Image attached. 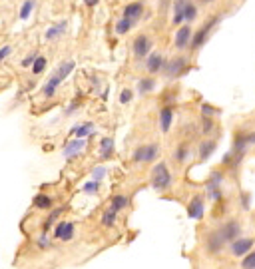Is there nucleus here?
I'll return each instance as SVG.
<instances>
[{
  "label": "nucleus",
  "instance_id": "nucleus-3",
  "mask_svg": "<svg viewBox=\"0 0 255 269\" xmlns=\"http://www.w3.org/2000/svg\"><path fill=\"white\" fill-rule=\"evenodd\" d=\"M158 158H160V144H142L132 154V160L136 164H154Z\"/></svg>",
  "mask_w": 255,
  "mask_h": 269
},
{
  "label": "nucleus",
  "instance_id": "nucleus-42",
  "mask_svg": "<svg viewBox=\"0 0 255 269\" xmlns=\"http://www.w3.org/2000/svg\"><path fill=\"white\" fill-rule=\"evenodd\" d=\"M10 52H12V46H2V48H0V62H2V60H6L8 56H10Z\"/></svg>",
  "mask_w": 255,
  "mask_h": 269
},
{
  "label": "nucleus",
  "instance_id": "nucleus-24",
  "mask_svg": "<svg viewBox=\"0 0 255 269\" xmlns=\"http://www.w3.org/2000/svg\"><path fill=\"white\" fill-rule=\"evenodd\" d=\"M156 86H158L156 78H152V76H146V78L138 80V94H140V96H146V94L154 92V90H156Z\"/></svg>",
  "mask_w": 255,
  "mask_h": 269
},
{
  "label": "nucleus",
  "instance_id": "nucleus-6",
  "mask_svg": "<svg viewBox=\"0 0 255 269\" xmlns=\"http://www.w3.org/2000/svg\"><path fill=\"white\" fill-rule=\"evenodd\" d=\"M188 68H190V66H188V58L176 56V58H172V60H166L162 74H164L168 80H174V78H180L182 74H186Z\"/></svg>",
  "mask_w": 255,
  "mask_h": 269
},
{
  "label": "nucleus",
  "instance_id": "nucleus-16",
  "mask_svg": "<svg viewBox=\"0 0 255 269\" xmlns=\"http://www.w3.org/2000/svg\"><path fill=\"white\" fill-rule=\"evenodd\" d=\"M144 10H146V6H144V2H130L126 8H124V18H130V20H134V22H138L142 16H144Z\"/></svg>",
  "mask_w": 255,
  "mask_h": 269
},
{
  "label": "nucleus",
  "instance_id": "nucleus-17",
  "mask_svg": "<svg viewBox=\"0 0 255 269\" xmlns=\"http://www.w3.org/2000/svg\"><path fill=\"white\" fill-rule=\"evenodd\" d=\"M215 148H217V142L215 140H203L201 144H199V148H197V156H199V160L201 162H205V160H209L211 158V154L215 152Z\"/></svg>",
  "mask_w": 255,
  "mask_h": 269
},
{
  "label": "nucleus",
  "instance_id": "nucleus-36",
  "mask_svg": "<svg viewBox=\"0 0 255 269\" xmlns=\"http://www.w3.org/2000/svg\"><path fill=\"white\" fill-rule=\"evenodd\" d=\"M92 180H96V182H102L106 176H108V170H106V166H96L94 170H92Z\"/></svg>",
  "mask_w": 255,
  "mask_h": 269
},
{
  "label": "nucleus",
  "instance_id": "nucleus-32",
  "mask_svg": "<svg viewBox=\"0 0 255 269\" xmlns=\"http://www.w3.org/2000/svg\"><path fill=\"white\" fill-rule=\"evenodd\" d=\"M193 20H197V6H195V2L188 0L186 12H184V22H193Z\"/></svg>",
  "mask_w": 255,
  "mask_h": 269
},
{
  "label": "nucleus",
  "instance_id": "nucleus-18",
  "mask_svg": "<svg viewBox=\"0 0 255 269\" xmlns=\"http://www.w3.org/2000/svg\"><path fill=\"white\" fill-rule=\"evenodd\" d=\"M128 205H130V198L128 196H124V194H114L112 196V200H110V205L108 207H112L114 211H124V209H128Z\"/></svg>",
  "mask_w": 255,
  "mask_h": 269
},
{
  "label": "nucleus",
  "instance_id": "nucleus-10",
  "mask_svg": "<svg viewBox=\"0 0 255 269\" xmlns=\"http://www.w3.org/2000/svg\"><path fill=\"white\" fill-rule=\"evenodd\" d=\"M74 237H76V225H74L72 221L62 219V221L56 223V227H54V239L68 243V241H72Z\"/></svg>",
  "mask_w": 255,
  "mask_h": 269
},
{
  "label": "nucleus",
  "instance_id": "nucleus-22",
  "mask_svg": "<svg viewBox=\"0 0 255 269\" xmlns=\"http://www.w3.org/2000/svg\"><path fill=\"white\" fill-rule=\"evenodd\" d=\"M66 28H68V24L66 22H58V24H54V26H50V28H46V32H44V38L46 40H58L64 32H66Z\"/></svg>",
  "mask_w": 255,
  "mask_h": 269
},
{
  "label": "nucleus",
  "instance_id": "nucleus-21",
  "mask_svg": "<svg viewBox=\"0 0 255 269\" xmlns=\"http://www.w3.org/2000/svg\"><path fill=\"white\" fill-rule=\"evenodd\" d=\"M72 134L76 138H82V140H86L88 136H92L94 134V124L92 122H84V124H78V126H74L72 128Z\"/></svg>",
  "mask_w": 255,
  "mask_h": 269
},
{
  "label": "nucleus",
  "instance_id": "nucleus-14",
  "mask_svg": "<svg viewBox=\"0 0 255 269\" xmlns=\"http://www.w3.org/2000/svg\"><path fill=\"white\" fill-rule=\"evenodd\" d=\"M174 108L172 106H164L160 110V116H158V122H160V130L162 134H168L172 130V124H174Z\"/></svg>",
  "mask_w": 255,
  "mask_h": 269
},
{
  "label": "nucleus",
  "instance_id": "nucleus-37",
  "mask_svg": "<svg viewBox=\"0 0 255 269\" xmlns=\"http://www.w3.org/2000/svg\"><path fill=\"white\" fill-rule=\"evenodd\" d=\"M134 100V92L130 90V88H124L122 92H120V104L122 106H126V104H130Z\"/></svg>",
  "mask_w": 255,
  "mask_h": 269
},
{
  "label": "nucleus",
  "instance_id": "nucleus-13",
  "mask_svg": "<svg viewBox=\"0 0 255 269\" xmlns=\"http://www.w3.org/2000/svg\"><path fill=\"white\" fill-rule=\"evenodd\" d=\"M191 26L190 24H182L176 32V38H174V46L178 50H184L186 46H190V40H191Z\"/></svg>",
  "mask_w": 255,
  "mask_h": 269
},
{
  "label": "nucleus",
  "instance_id": "nucleus-43",
  "mask_svg": "<svg viewBox=\"0 0 255 269\" xmlns=\"http://www.w3.org/2000/svg\"><path fill=\"white\" fill-rule=\"evenodd\" d=\"M76 108H78V104H76V102H74V104H70V106L66 108V116H72V114L76 112Z\"/></svg>",
  "mask_w": 255,
  "mask_h": 269
},
{
  "label": "nucleus",
  "instance_id": "nucleus-44",
  "mask_svg": "<svg viewBox=\"0 0 255 269\" xmlns=\"http://www.w3.org/2000/svg\"><path fill=\"white\" fill-rule=\"evenodd\" d=\"M82 2H84L86 6H90V8H94V6L100 2V0H82Z\"/></svg>",
  "mask_w": 255,
  "mask_h": 269
},
{
  "label": "nucleus",
  "instance_id": "nucleus-33",
  "mask_svg": "<svg viewBox=\"0 0 255 269\" xmlns=\"http://www.w3.org/2000/svg\"><path fill=\"white\" fill-rule=\"evenodd\" d=\"M239 269H255V247H253L247 255H243V257H241V261H239Z\"/></svg>",
  "mask_w": 255,
  "mask_h": 269
},
{
  "label": "nucleus",
  "instance_id": "nucleus-7",
  "mask_svg": "<svg viewBox=\"0 0 255 269\" xmlns=\"http://www.w3.org/2000/svg\"><path fill=\"white\" fill-rule=\"evenodd\" d=\"M225 247H227V243L221 239L217 229L205 231V235H203V249H205L207 255H219V253H223Z\"/></svg>",
  "mask_w": 255,
  "mask_h": 269
},
{
  "label": "nucleus",
  "instance_id": "nucleus-9",
  "mask_svg": "<svg viewBox=\"0 0 255 269\" xmlns=\"http://www.w3.org/2000/svg\"><path fill=\"white\" fill-rule=\"evenodd\" d=\"M152 38L148 36V34H140V36H136V40H134V44H132V52H134V56H136V60H144V58H148V54L152 52Z\"/></svg>",
  "mask_w": 255,
  "mask_h": 269
},
{
  "label": "nucleus",
  "instance_id": "nucleus-41",
  "mask_svg": "<svg viewBox=\"0 0 255 269\" xmlns=\"http://www.w3.org/2000/svg\"><path fill=\"white\" fill-rule=\"evenodd\" d=\"M201 114H203L205 118H211V116L217 114V110H215L213 106H209V104H201Z\"/></svg>",
  "mask_w": 255,
  "mask_h": 269
},
{
  "label": "nucleus",
  "instance_id": "nucleus-28",
  "mask_svg": "<svg viewBox=\"0 0 255 269\" xmlns=\"http://www.w3.org/2000/svg\"><path fill=\"white\" fill-rule=\"evenodd\" d=\"M190 156H191V150H190L188 144H180V146L174 150V160H176L178 164H186V162L190 160Z\"/></svg>",
  "mask_w": 255,
  "mask_h": 269
},
{
  "label": "nucleus",
  "instance_id": "nucleus-45",
  "mask_svg": "<svg viewBox=\"0 0 255 269\" xmlns=\"http://www.w3.org/2000/svg\"><path fill=\"white\" fill-rule=\"evenodd\" d=\"M201 4H211V2H215V0H199Z\"/></svg>",
  "mask_w": 255,
  "mask_h": 269
},
{
  "label": "nucleus",
  "instance_id": "nucleus-12",
  "mask_svg": "<svg viewBox=\"0 0 255 269\" xmlns=\"http://www.w3.org/2000/svg\"><path fill=\"white\" fill-rule=\"evenodd\" d=\"M164 64H166V58L160 54V52H150L148 58H146V70L148 74H160L164 70Z\"/></svg>",
  "mask_w": 255,
  "mask_h": 269
},
{
  "label": "nucleus",
  "instance_id": "nucleus-27",
  "mask_svg": "<svg viewBox=\"0 0 255 269\" xmlns=\"http://www.w3.org/2000/svg\"><path fill=\"white\" fill-rule=\"evenodd\" d=\"M98 152H100V158H102V160L112 158V154H114V140H112V138H102Z\"/></svg>",
  "mask_w": 255,
  "mask_h": 269
},
{
  "label": "nucleus",
  "instance_id": "nucleus-39",
  "mask_svg": "<svg viewBox=\"0 0 255 269\" xmlns=\"http://www.w3.org/2000/svg\"><path fill=\"white\" fill-rule=\"evenodd\" d=\"M213 128H215V122H213L211 118H205V116H203V120H201V132H203V134H211Z\"/></svg>",
  "mask_w": 255,
  "mask_h": 269
},
{
  "label": "nucleus",
  "instance_id": "nucleus-38",
  "mask_svg": "<svg viewBox=\"0 0 255 269\" xmlns=\"http://www.w3.org/2000/svg\"><path fill=\"white\" fill-rule=\"evenodd\" d=\"M36 243H38V247H40V249H48V247L52 245V241H50V237H48V231H42V233L38 235Z\"/></svg>",
  "mask_w": 255,
  "mask_h": 269
},
{
  "label": "nucleus",
  "instance_id": "nucleus-4",
  "mask_svg": "<svg viewBox=\"0 0 255 269\" xmlns=\"http://www.w3.org/2000/svg\"><path fill=\"white\" fill-rule=\"evenodd\" d=\"M217 233L221 235V239L229 245L231 241H235L237 237H241V233H243V227H241V221L239 219H225L223 223H219L217 227Z\"/></svg>",
  "mask_w": 255,
  "mask_h": 269
},
{
  "label": "nucleus",
  "instance_id": "nucleus-23",
  "mask_svg": "<svg viewBox=\"0 0 255 269\" xmlns=\"http://www.w3.org/2000/svg\"><path fill=\"white\" fill-rule=\"evenodd\" d=\"M74 68H76V62H74V60H66V62H60V64H58V68L54 70V74L64 82V80L74 72Z\"/></svg>",
  "mask_w": 255,
  "mask_h": 269
},
{
  "label": "nucleus",
  "instance_id": "nucleus-31",
  "mask_svg": "<svg viewBox=\"0 0 255 269\" xmlns=\"http://www.w3.org/2000/svg\"><path fill=\"white\" fill-rule=\"evenodd\" d=\"M34 8H36V0H24L20 6V20H28L30 14L34 12Z\"/></svg>",
  "mask_w": 255,
  "mask_h": 269
},
{
  "label": "nucleus",
  "instance_id": "nucleus-25",
  "mask_svg": "<svg viewBox=\"0 0 255 269\" xmlns=\"http://www.w3.org/2000/svg\"><path fill=\"white\" fill-rule=\"evenodd\" d=\"M116 221H118V211H114L112 207H106L104 213H102V217H100V225L106 227V229H110V227L116 225Z\"/></svg>",
  "mask_w": 255,
  "mask_h": 269
},
{
  "label": "nucleus",
  "instance_id": "nucleus-30",
  "mask_svg": "<svg viewBox=\"0 0 255 269\" xmlns=\"http://www.w3.org/2000/svg\"><path fill=\"white\" fill-rule=\"evenodd\" d=\"M134 24H136L134 20H130V18H124V16H122V18L116 22V34H118V36L128 34V32H130V30L134 28Z\"/></svg>",
  "mask_w": 255,
  "mask_h": 269
},
{
  "label": "nucleus",
  "instance_id": "nucleus-40",
  "mask_svg": "<svg viewBox=\"0 0 255 269\" xmlns=\"http://www.w3.org/2000/svg\"><path fill=\"white\" fill-rule=\"evenodd\" d=\"M38 56H40V54H38L36 50H34L32 54H28V56L22 60V68H32V64H34V60H36Z\"/></svg>",
  "mask_w": 255,
  "mask_h": 269
},
{
  "label": "nucleus",
  "instance_id": "nucleus-34",
  "mask_svg": "<svg viewBox=\"0 0 255 269\" xmlns=\"http://www.w3.org/2000/svg\"><path fill=\"white\" fill-rule=\"evenodd\" d=\"M82 192H84L86 196H96V194L100 192V182H96V180L86 182V184L82 186Z\"/></svg>",
  "mask_w": 255,
  "mask_h": 269
},
{
  "label": "nucleus",
  "instance_id": "nucleus-5",
  "mask_svg": "<svg viewBox=\"0 0 255 269\" xmlns=\"http://www.w3.org/2000/svg\"><path fill=\"white\" fill-rule=\"evenodd\" d=\"M219 18H221L219 14L211 16V18H209V20H207V22H205V24H203V26H201L197 32H193V34H191V40H190V46H191V50H199V48H201V46L207 42V38H209V32H211V30H213V26L219 22Z\"/></svg>",
  "mask_w": 255,
  "mask_h": 269
},
{
  "label": "nucleus",
  "instance_id": "nucleus-19",
  "mask_svg": "<svg viewBox=\"0 0 255 269\" xmlns=\"http://www.w3.org/2000/svg\"><path fill=\"white\" fill-rule=\"evenodd\" d=\"M60 84H62V80H60L56 74H52V76L46 80V84L42 86V94H44L46 98H54V96H56V90L60 88Z\"/></svg>",
  "mask_w": 255,
  "mask_h": 269
},
{
  "label": "nucleus",
  "instance_id": "nucleus-29",
  "mask_svg": "<svg viewBox=\"0 0 255 269\" xmlns=\"http://www.w3.org/2000/svg\"><path fill=\"white\" fill-rule=\"evenodd\" d=\"M62 213H64V207H52V209H50V213H48V217H46V219H44V223H42V231L52 229V225L56 223V219H58Z\"/></svg>",
  "mask_w": 255,
  "mask_h": 269
},
{
  "label": "nucleus",
  "instance_id": "nucleus-20",
  "mask_svg": "<svg viewBox=\"0 0 255 269\" xmlns=\"http://www.w3.org/2000/svg\"><path fill=\"white\" fill-rule=\"evenodd\" d=\"M186 4H188V0H174V16H172L174 26H182V24H184Z\"/></svg>",
  "mask_w": 255,
  "mask_h": 269
},
{
  "label": "nucleus",
  "instance_id": "nucleus-8",
  "mask_svg": "<svg viewBox=\"0 0 255 269\" xmlns=\"http://www.w3.org/2000/svg\"><path fill=\"white\" fill-rule=\"evenodd\" d=\"M229 253H231V257H237V259H241L243 255H247L253 247H255V237H237L235 241H231L229 245Z\"/></svg>",
  "mask_w": 255,
  "mask_h": 269
},
{
  "label": "nucleus",
  "instance_id": "nucleus-15",
  "mask_svg": "<svg viewBox=\"0 0 255 269\" xmlns=\"http://www.w3.org/2000/svg\"><path fill=\"white\" fill-rule=\"evenodd\" d=\"M84 146H86V140H82V138H74V140L66 142V146H64L62 154H64V158H66V160H72V158H76V156L84 150Z\"/></svg>",
  "mask_w": 255,
  "mask_h": 269
},
{
  "label": "nucleus",
  "instance_id": "nucleus-1",
  "mask_svg": "<svg viewBox=\"0 0 255 269\" xmlns=\"http://www.w3.org/2000/svg\"><path fill=\"white\" fill-rule=\"evenodd\" d=\"M150 184H152V188H154L156 192H160V194H162V192H168V190L172 188L174 176H172V172H170V168H168L166 162H158V164L152 168Z\"/></svg>",
  "mask_w": 255,
  "mask_h": 269
},
{
  "label": "nucleus",
  "instance_id": "nucleus-35",
  "mask_svg": "<svg viewBox=\"0 0 255 269\" xmlns=\"http://www.w3.org/2000/svg\"><path fill=\"white\" fill-rule=\"evenodd\" d=\"M46 64H48V60L44 58V56H38L36 60H34V64H32V74H42L44 70H46Z\"/></svg>",
  "mask_w": 255,
  "mask_h": 269
},
{
  "label": "nucleus",
  "instance_id": "nucleus-26",
  "mask_svg": "<svg viewBox=\"0 0 255 269\" xmlns=\"http://www.w3.org/2000/svg\"><path fill=\"white\" fill-rule=\"evenodd\" d=\"M34 207L36 209H52L54 207V198L52 196H48V194H38L36 198H34Z\"/></svg>",
  "mask_w": 255,
  "mask_h": 269
},
{
  "label": "nucleus",
  "instance_id": "nucleus-2",
  "mask_svg": "<svg viewBox=\"0 0 255 269\" xmlns=\"http://www.w3.org/2000/svg\"><path fill=\"white\" fill-rule=\"evenodd\" d=\"M205 194L209 202H219L223 198V172L213 170L205 182Z\"/></svg>",
  "mask_w": 255,
  "mask_h": 269
},
{
  "label": "nucleus",
  "instance_id": "nucleus-11",
  "mask_svg": "<svg viewBox=\"0 0 255 269\" xmlns=\"http://www.w3.org/2000/svg\"><path fill=\"white\" fill-rule=\"evenodd\" d=\"M203 213H205V200H203V196L197 194L188 202V217L199 221V219H203Z\"/></svg>",
  "mask_w": 255,
  "mask_h": 269
}]
</instances>
